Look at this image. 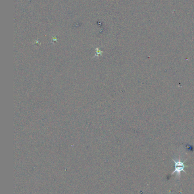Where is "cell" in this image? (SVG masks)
<instances>
[{"instance_id":"6da1fadb","label":"cell","mask_w":194,"mask_h":194,"mask_svg":"<svg viewBox=\"0 0 194 194\" xmlns=\"http://www.w3.org/2000/svg\"><path fill=\"white\" fill-rule=\"evenodd\" d=\"M172 159L175 164V170H174L173 173H171V175H173L174 173H176V176L178 178V179L180 180L182 171H183L184 173H186L184 170V168L188 166L184 164L185 161L182 162L180 158L178 159Z\"/></svg>"}]
</instances>
